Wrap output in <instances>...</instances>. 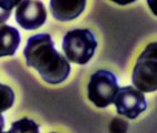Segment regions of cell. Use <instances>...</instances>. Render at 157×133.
Segmentation results:
<instances>
[{
  "label": "cell",
  "mask_w": 157,
  "mask_h": 133,
  "mask_svg": "<svg viewBox=\"0 0 157 133\" xmlns=\"http://www.w3.org/2000/svg\"><path fill=\"white\" fill-rule=\"evenodd\" d=\"M156 42L149 43L138 57L133 69L132 82L140 92L157 90V54Z\"/></svg>",
  "instance_id": "obj_3"
},
{
  "label": "cell",
  "mask_w": 157,
  "mask_h": 133,
  "mask_svg": "<svg viewBox=\"0 0 157 133\" xmlns=\"http://www.w3.org/2000/svg\"><path fill=\"white\" fill-rule=\"evenodd\" d=\"M1 133H8V131H7V132H3V131H2V132H1Z\"/></svg>",
  "instance_id": "obj_14"
},
{
  "label": "cell",
  "mask_w": 157,
  "mask_h": 133,
  "mask_svg": "<svg viewBox=\"0 0 157 133\" xmlns=\"http://www.w3.org/2000/svg\"><path fill=\"white\" fill-rule=\"evenodd\" d=\"M127 129H128V123L121 118H114L109 122V133H127Z\"/></svg>",
  "instance_id": "obj_12"
},
{
  "label": "cell",
  "mask_w": 157,
  "mask_h": 133,
  "mask_svg": "<svg viewBox=\"0 0 157 133\" xmlns=\"http://www.w3.org/2000/svg\"><path fill=\"white\" fill-rule=\"evenodd\" d=\"M3 127H5V119H3V116L0 114V133L3 131Z\"/></svg>",
  "instance_id": "obj_13"
},
{
  "label": "cell",
  "mask_w": 157,
  "mask_h": 133,
  "mask_svg": "<svg viewBox=\"0 0 157 133\" xmlns=\"http://www.w3.org/2000/svg\"><path fill=\"white\" fill-rule=\"evenodd\" d=\"M21 42L18 29L12 25H0V58L13 56Z\"/></svg>",
  "instance_id": "obj_8"
},
{
  "label": "cell",
  "mask_w": 157,
  "mask_h": 133,
  "mask_svg": "<svg viewBox=\"0 0 157 133\" xmlns=\"http://www.w3.org/2000/svg\"><path fill=\"white\" fill-rule=\"evenodd\" d=\"M16 21L25 30H36L47 21V10L41 1H19L16 9Z\"/></svg>",
  "instance_id": "obj_6"
},
{
  "label": "cell",
  "mask_w": 157,
  "mask_h": 133,
  "mask_svg": "<svg viewBox=\"0 0 157 133\" xmlns=\"http://www.w3.org/2000/svg\"><path fill=\"white\" fill-rule=\"evenodd\" d=\"M19 1L14 0H0V25H3L11 16L13 7L18 6Z\"/></svg>",
  "instance_id": "obj_11"
},
{
  "label": "cell",
  "mask_w": 157,
  "mask_h": 133,
  "mask_svg": "<svg viewBox=\"0 0 157 133\" xmlns=\"http://www.w3.org/2000/svg\"><path fill=\"white\" fill-rule=\"evenodd\" d=\"M52 133H56V132H52Z\"/></svg>",
  "instance_id": "obj_15"
},
{
  "label": "cell",
  "mask_w": 157,
  "mask_h": 133,
  "mask_svg": "<svg viewBox=\"0 0 157 133\" xmlns=\"http://www.w3.org/2000/svg\"><path fill=\"white\" fill-rule=\"evenodd\" d=\"M118 89L120 87L115 74L107 70H98L90 78L87 96L98 108H106L114 102Z\"/></svg>",
  "instance_id": "obj_4"
},
{
  "label": "cell",
  "mask_w": 157,
  "mask_h": 133,
  "mask_svg": "<svg viewBox=\"0 0 157 133\" xmlns=\"http://www.w3.org/2000/svg\"><path fill=\"white\" fill-rule=\"evenodd\" d=\"M23 54L27 65L36 69L49 84L62 83L70 74V63L56 49L49 33H36L29 38Z\"/></svg>",
  "instance_id": "obj_1"
},
{
  "label": "cell",
  "mask_w": 157,
  "mask_h": 133,
  "mask_svg": "<svg viewBox=\"0 0 157 133\" xmlns=\"http://www.w3.org/2000/svg\"><path fill=\"white\" fill-rule=\"evenodd\" d=\"M113 103L115 104L117 113L128 119H136L147 109V102L144 93L132 85L118 89Z\"/></svg>",
  "instance_id": "obj_5"
},
{
  "label": "cell",
  "mask_w": 157,
  "mask_h": 133,
  "mask_svg": "<svg viewBox=\"0 0 157 133\" xmlns=\"http://www.w3.org/2000/svg\"><path fill=\"white\" fill-rule=\"evenodd\" d=\"M84 0L71 1V0H51L50 10L51 14L59 21H71L78 18L85 8Z\"/></svg>",
  "instance_id": "obj_7"
},
{
  "label": "cell",
  "mask_w": 157,
  "mask_h": 133,
  "mask_svg": "<svg viewBox=\"0 0 157 133\" xmlns=\"http://www.w3.org/2000/svg\"><path fill=\"white\" fill-rule=\"evenodd\" d=\"M8 133H40L39 124L33 120L23 118L14 121L9 129Z\"/></svg>",
  "instance_id": "obj_9"
},
{
  "label": "cell",
  "mask_w": 157,
  "mask_h": 133,
  "mask_svg": "<svg viewBox=\"0 0 157 133\" xmlns=\"http://www.w3.org/2000/svg\"><path fill=\"white\" fill-rule=\"evenodd\" d=\"M98 47L94 34L89 29H73L65 33L62 49L67 60L76 65H86Z\"/></svg>",
  "instance_id": "obj_2"
},
{
  "label": "cell",
  "mask_w": 157,
  "mask_h": 133,
  "mask_svg": "<svg viewBox=\"0 0 157 133\" xmlns=\"http://www.w3.org/2000/svg\"><path fill=\"white\" fill-rule=\"evenodd\" d=\"M14 102V92L9 85L0 83V114L10 109Z\"/></svg>",
  "instance_id": "obj_10"
}]
</instances>
